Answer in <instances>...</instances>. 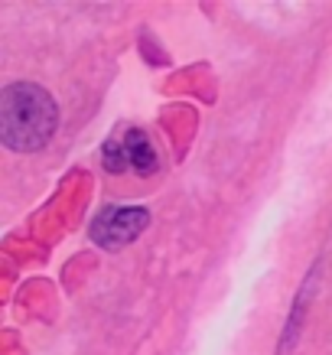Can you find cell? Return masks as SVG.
I'll use <instances>...</instances> for the list:
<instances>
[{
    "instance_id": "3",
    "label": "cell",
    "mask_w": 332,
    "mask_h": 355,
    "mask_svg": "<svg viewBox=\"0 0 332 355\" xmlns=\"http://www.w3.org/2000/svg\"><path fill=\"white\" fill-rule=\"evenodd\" d=\"M147 225H150V212L143 205H107L91 222V241L114 251V248H124L134 238H140Z\"/></svg>"
},
{
    "instance_id": "2",
    "label": "cell",
    "mask_w": 332,
    "mask_h": 355,
    "mask_svg": "<svg viewBox=\"0 0 332 355\" xmlns=\"http://www.w3.org/2000/svg\"><path fill=\"white\" fill-rule=\"evenodd\" d=\"M101 163L107 173H137V176H150L160 170L157 150H153L150 137L140 128H121L105 140L101 147Z\"/></svg>"
},
{
    "instance_id": "1",
    "label": "cell",
    "mask_w": 332,
    "mask_h": 355,
    "mask_svg": "<svg viewBox=\"0 0 332 355\" xmlns=\"http://www.w3.org/2000/svg\"><path fill=\"white\" fill-rule=\"evenodd\" d=\"M59 108L46 88L17 82L0 92V140L13 153H36L53 140Z\"/></svg>"
}]
</instances>
